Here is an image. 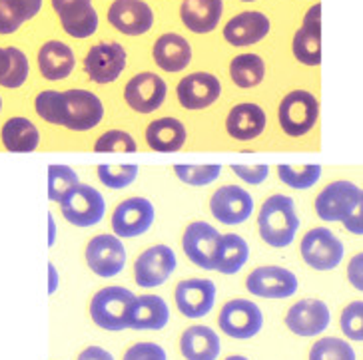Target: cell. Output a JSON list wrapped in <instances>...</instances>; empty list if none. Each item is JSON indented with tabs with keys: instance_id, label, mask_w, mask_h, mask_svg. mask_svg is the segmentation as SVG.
Wrapping results in <instances>:
<instances>
[{
	"instance_id": "cell-1",
	"label": "cell",
	"mask_w": 363,
	"mask_h": 360,
	"mask_svg": "<svg viewBox=\"0 0 363 360\" xmlns=\"http://www.w3.org/2000/svg\"><path fill=\"white\" fill-rule=\"evenodd\" d=\"M298 229V209L291 197L276 193L262 203L257 213V233L264 243L274 249H286L294 243Z\"/></svg>"
},
{
	"instance_id": "cell-2",
	"label": "cell",
	"mask_w": 363,
	"mask_h": 360,
	"mask_svg": "<svg viewBox=\"0 0 363 360\" xmlns=\"http://www.w3.org/2000/svg\"><path fill=\"white\" fill-rule=\"evenodd\" d=\"M102 120H104V104L94 92L82 88L60 92L58 126L82 134L100 126Z\"/></svg>"
},
{
	"instance_id": "cell-3",
	"label": "cell",
	"mask_w": 363,
	"mask_h": 360,
	"mask_svg": "<svg viewBox=\"0 0 363 360\" xmlns=\"http://www.w3.org/2000/svg\"><path fill=\"white\" fill-rule=\"evenodd\" d=\"M136 295L126 286H104L90 301V318L100 329L118 332L130 329Z\"/></svg>"
},
{
	"instance_id": "cell-4",
	"label": "cell",
	"mask_w": 363,
	"mask_h": 360,
	"mask_svg": "<svg viewBox=\"0 0 363 360\" xmlns=\"http://www.w3.org/2000/svg\"><path fill=\"white\" fill-rule=\"evenodd\" d=\"M320 102L308 90H291L281 98L278 108V122L288 138H303L318 124Z\"/></svg>"
},
{
	"instance_id": "cell-5",
	"label": "cell",
	"mask_w": 363,
	"mask_h": 360,
	"mask_svg": "<svg viewBox=\"0 0 363 360\" xmlns=\"http://www.w3.org/2000/svg\"><path fill=\"white\" fill-rule=\"evenodd\" d=\"M60 211L70 225L86 229V227H94L104 219L106 202L96 187L78 183L60 202Z\"/></svg>"
},
{
	"instance_id": "cell-6",
	"label": "cell",
	"mask_w": 363,
	"mask_h": 360,
	"mask_svg": "<svg viewBox=\"0 0 363 360\" xmlns=\"http://www.w3.org/2000/svg\"><path fill=\"white\" fill-rule=\"evenodd\" d=\"M86 265L96 277L112 279L120 275L126 267V247L118 235L100 233L92 237L86 245Z\"/></svg>"
},
{
	"instance_id": "cell-7",
	"label": "cell",
	"mask_w": 363,
	"mask_h": 360,
	"mask_svg": "<svg viewBox=\"0 0 363 360\" xmlns=\"http://www.w3.org/2000/svg\"><path fill=\"white\" fill-rule=\"evenodd\" d=\"M218 325L224 335L235 340L254 339L264 327V313L254 301L247 298H232L228 301L220 315Z\"/></svg>"
},
{
	"instance_id": "cell-8",
	"label": "cell",
	"mask_w": 363,
	"mask_h": 360,
	"mask_svg": "<svg viewBox=\"0 0 363 360\" xmlns=\"http://www.w3.org/2000/svg\"><path fill=\"white\" fill-rule=\"evenodd\" d=\"M299 253L306 265L315 271H331L340 267L345 255L343 243L328 227H315L301 237Z\"/></svg>"
},
{
	"instance_id": "cell-9",
	"label": "cell",
	"mask_w": 363,
	"mask_h": 360,
	"mask_svg": "<svg viewBox=\"0 0 363 360\" xmlns=\"http://www.w3.org/2000/svg\"><path fill=\"white\" fill-rule=\"evenodd\" d=\"M178 267V257L168 245H152L138 255L134 263V281L142 289L164 285Z\"/></svg>"
},
{
	"instance_id": "cell-10",
	"label": "cell",
	"mask_w": 363,
	"mask_h": 360,
	"mask_svg": "<svg viewBox=\"0 0 363 360\" xmlns=\"http://www.w3.org/2000/svg\"><path fill=\"white\" fill-rule=\"evenodd\" d=\"M156 221V207L146 197H128L116 205L112 213V231L120 239H134L148 233Z\"/></svg>"
},
{
	"instance_id": "cell-11",
	"label": "cell",
	"mask_w": 363,
	"mask_h": 360,
	"mask_svg": "<svg viewBox=\"0 0 363 360\" xmlns=\"http://www.w3.org/2000/svg\"><path fill=\"white\" fill-rule=\"evenodd\" d=\"M126 50L120 42L94 44L84 58V72L94 84H112L126 68Z\"/></svg>"
},
{
	"instance_id": "cell-12",
	"label": "cell",
	"mask_w": 363,
	"mask_h": 360,
	"mask_svg": "<svg viewBox=\"0 0 363 360\" xmlns=\"http://www.w3.org/2000/svg\"><path fill=\"white\" fill-rule=\"evenodd\" d=\"M256 209L254 197L240 185H222L210 197V213L222 225H242Z\"/></svg>"
},
{
	"instance_id": "cell-13",
	"label": "cell",
	"mask_w": 363,
	"mask_h": 360,
	"mask_svg": "<svg viewBox=\"0 0 363 360\" xmlns=\"http://www.w3.org/2000/svg\"><path fill=\"white\" fill-rule=\"evenodd\" d=\"M168 95V86L154 72H140L124 86V102L136 114L158 112Z\"/></svg>"
},
{
	"instance_id": "cell-14",
	"label": "cell",
	"mask_w": 363,
	"mask_h": 360,
	"mask_svg": "<svg viewBox=\"0 0 363 360\" xmlns=\"http://www.w3.org/2000/svg\"><path fill=\"white\" fill-rule=\"evenodd\" d=\"M298 277L278 265L257 267L246 279L247 293L262 298H289L298 293Z\"/></svg>"
},
{
	"instance_id": "cell-15",
	"label": "cell",
	"mask_w": 363,
	"mask_h": 360,
	"mask_svg": "<svg viewBox=\"0 0 363 360\" xmlns=\"http://www.w3.org/2000/svg\"><path fill=\"white\" fill-rule=\"evenodd\" d=\"M222 233L208 221H192L182 235V247L188 261L203 271H214L216 249L220 245Z\"/></svg>"
},
{
	"instance_id": "cell-16",
	"label": "cell",
	"mask_w": 363,
	"mask_h": 360,
	"mask_svg": "<svg viewBox=\"0 0 363 360\" xmlns=\"http://www.w3.org/2000/svg\"><path fill=\"white\" fill-rule=\"evenodd\" d=\"M178 104L188 112H200L214 106L222 95L220 78L210 72H192L184 76L176 86Z\"/></svg>"
},
{
	"instance_id": "cell-17",
	"label": "cell",
	"mask_w": 363,
	"mask_h": 360,
	"mask_svg": "<svg viewBox=\"0 0 363 360\" xmlns=\"http://www.w3.org/2000/svg\"><path fill=\"white\" fill-rule=\"evenodd\" d=\"M359 187L347 180L331 181L315 197V213L321 221H343L359 199Z\"/></svg>"
},
{
	"instance_id": "cell-18",
	"label": "cell",
	"mask_w": 363,
	"mask_h": 360,
	"mask_svg": "<svg viewBox=\"0 0 363 360\" xmlns=\"http://www.w3.org/2000/svg\"><path fill=\"white\" fill-rule=\"evenodd\" d=\"M216 295L218 289L210 279H184L174 291L176 307L186 318H202L210 315L216 305Z\"/></svg>"
},
{
	"instance_id": "cell-19",
	"label": "cell",
	"mask_w": 363,
	"mask_h": 360,
	"mask_svg": "<svg viewBox=\"0 0 363 360\" xmlns=\"http://www.w3.org/2000/svg\"><path fill=\"white\" fill-rule=\"evenodd\" d=\"M331 313L320 298H301L286 313V327L298 337H318L330 327Z\"/></svg>"
},
{
	"instance_id": "cell-20",
	"label": "cell",
	"mask_w": 363,
	"mask_h": 360,
	"mask_svg": "<svg viewBox=\"0 0 363 360\" xmlns=\"http://www.w3.org/2000/svg\"><path fill=\"white\" fill-rule=\"evenodd\" d=\"M108 22L126 36H142L154 26V11L144 0H114L108 8Z\"/></svg>"
},
{
	"instance_id": "cell-21",
	"label": "cell",
	"mask_w": 363,
	"mask_h": 360,
	"mask_svg": "<svg viewBox=\"0 0 363 360\" xmlns=\"http://www.w3.org/2000/svg\"><path fill=\"white\" fill-rule=\"evenodd\" d=\"M52 8L72 38H90L98 30V12L92 0H52Z\"/></svg>"
},
{
	"instance_id": "cell-22",
	"label": "cell",
	"mask_w": 363,
	"mask_h": 360,
	"mask_svg": "<svg viewBox=\"0 0 363 360\" xmlns=\"http://www.w3.org/2000/svg\"><path fill=\"white\" fill-rule=\"evenodd\" d=\"M267 127V114L254 102L235 104L225 116V134L235 141H254L262 138Z\"/></svg>"
},
{
	"instance_id": "cell-23",
	"label": "cell",
	"mask_w": 363,
	"mask_h": 360,
	"mask_svg": "<svg viewBox=\"0 0 363 360\" xmlns=\"http://www.w3.org/2000/svg\"><path fill=\"white\" fill-rule=\"evenodd\" d=\"M291 52L296 60L303 66H320L321 64V4H313L306 12L303 22L294 34Z\"/></svg>"
},
{
	"instance_id": "cell-24",
	"label": "cell",
	"mask_w": 363,
	"mask_h": 360,
	"mask_svg": "<svg viewBox=\"0 0 363 360\" xmlns=\"http://www.w3.org/2000/svg\"><path fill=\"white\" fill-rule=\"evenodd\" d=\"M272 22L264 12L246 11L235 14L234 18L225 22L224 26V38L225 42L232 46H252V44L262 42L269 34Z\"/></svg>"
},
{
	"instance_id": "cell-25",
	"label": "cell",
	"mask_w": 363,
	"mask_h": 360,
	"mask_svg": "<svg viewBox=\"0 0 363 360\" xmlns=\"http://www.w3.org/2000/svg\"><path fill=\"white\" fill-rule=\"evenodd\" d=\"M144 138L150 149L160 151V153H170V151H180L186 146L188 129L178 117H156L146 126Z\"/></svg>"
},
{
	"instance_id": "cell-26",
	"label": "cell",
	"mask_w": 363,
	"mask_h": 360,
	"mask_svg": "<svg viewBox=\"0 0 363 360\" xmlns=\"http://www.w3.org/2000/svg\"><path fill=\"white\" fill-rule=\"evenodd\" d=\"M152 56L164 72H182L192 62V46L180 34L168 32L154 42Z\"/></svg>"
},
{
	"instance_id": "cell-27",
	"label": "cell",
	"mask_w": 363,
	"mask_h": 360,
	"mask_svg": "<svg viewBox=\"0 0 363 360\" xmlns=\"http://www.w3.org/2000/svg\"><path fill=\"white\" fill-rule=\"evenodd\" d=\"M224 14V0H184L180 18L194 34H210L218 28Z\"/></svg>"
},
{
	"instance_id": "cell-28",
	"label": "cell",
	"mask_w": 363,
	"mask_h": 360,
	"mask_svg": "<svg viewBox=\"0 0 363 360\" xmlns=\"http://www.w3.org/2000/svg\"><path fill=\"white\" fill-rule=\"evenodd\" d=\"M76 66V56L68 44L60 40H48L38 50V70L40 74L50 80L58 82L72 74Z\"/></svg>"
},
{
	"instance_id": "cell-29",
	"label": "cell",
	"mask_w": 363,
	"mask_h": 360,
	"mask_svg": "<svg viewBox=\"0 0 363 360\" xmlns=\"http://www.w3.org/2000/svg\"><path fill=\"white\" fill-rule=\"evenodd\" d=\"M220 350V337L210 327L194 325L180 337V352L186 360H216Z\"/></svg>"
},
{
	"instance_id": "cell-30",
	"label": "cell",
	"mask_w": 363,
	"mask_h": 360,
	"mask_svg": "<svg viewBox=\"0 0 363 360\" xmlns=\"http://www.w3.org/2000/svg\"><path fill=\"white\" fill-rule=\"evenodd\" d=\"M168 323H170V308L164 298L158 295L136 297L132 315H130V329L162 330Z\"/></svg>"
},
{
	"instance_id": "cell-31",
	"label": "cell",
	"mask_w": 363,
	"mask_h": 360,
	"mask_svg": "<svg viewBox=\"0 0 363 360\" xmlns=\"http://www.w3.org/2000/svg\"><path fill=\"white\" fill-rule=\"evenodd\" d=\"M0 139L11 153H30L40 146V132L28 117L14 116L4 122Z\"/></svg>"
},
{
	"instance_id": "cell-32",
	"label": "cell",
	"mask_w": 363,
	"mask_h": 360,
	"mask_svg": "<svg viewBox=\"0 0 363 360\" xmlns=\"http://www.w3.org/2000/svg\"><path fill=\"white\" fill-rule=\"evenodd\" d=\"M250 261V245L238 233H222L220 245L216 249L214 271L222 275H235Z\"/></svg>"
},
{
	"instance_id": "cell-33",
	"label": "cell",
	"mask_w": 363,
	"mask_h": 360,
	"mask_svg": "<svg viewBox=\"0 0 363 360\" xmlns=\"http://www.w3.org/2000/svg\"><path fill=\"white\" fill-rule=\"evenodd\" d=\"M230 78L242 90L256 88L266 78L264 58L259 54H238L230 62Z\"/></svg>"
},
{
	"instance_id": "cell-34",
	"label": "cell",
	"mask_w": 363,
	"mask_h": 360,
	"mask_svg": "<svg viewBox=\"0 0 363 360\" xmlns=\"http://www.w3.org/2000/svg\"><path fill=\"white\" fill-rule=\"evenodd\" d=\"M174 175L190 187H206V185H212L222 175V166L220 163H202V166L200 163H176Z\"/></svg>"
},
{
	"instance_id": "cell-35",
	"label": "cell",
	"mask_w": 363,
	"mask_h": 360,
	"mask_svg": "<svg viewBox=\"0 0 363 360\" xmlns=\"http://www.w3.org/2000/svg\"><path fill=\"white\" fill-rule=\"evenodd\" d=\"M278 178L284 185L291 190H310L321 178V166L318 163H306V166H278Z\"/></svg>"
},
{
	"instance_id": "cell-36",
	"label": "cell",
	"mask_w": 363,
	"mask_h": 360,
	"mask_svg": "<svg viewBox=\"0 0 363 360\" xmlns=\"http://www.w3.org/2000/svg\"><path fill=\"white\" fill-rule=\"evenodd\" d=\"M140 168L136 163H100L96 175L108 190H126L138 180Z\"/></svg>"
},
{
	"instance_id": "cell-37",
	"label": "cell",
	"mask_w": 363,
	"mask_h": 360,
	"mask_svg": "<svg viewBox=\"0 0 363 360\" xmlns=\"http://www.w3.org/2000/svg\"><path fill=\"white\" fill-rule=\"evenodd\" d=\"M78 183H80L78 173L70 166H60V163L48 166V199L50 202L60 203L66 193Z\"/></svg>"
},
{
	"instance_id": "cell-38",
	"label": "cell",
	"mask_w": 363,
	"mask_h": 360,
	"mask_svg": "<svg viewBox=\"0 0 363 360\" xmlns=\"http://www.w3.org/2000/svg\"><path fill=\"white\" fill-rule=\"evenodd\" d=\"M310 360H355V350L347 340L325 337L315 340L310 350Z\"/></svg>"
},
{
	"instance_id": "cell-39",
	"label": "cell",
	"mask_w": 363,
	"mask_h": 360,
	"mask_svg": "<svg viewBox=\"0 0 363 360\" xmlns=\"http://www.w3.org/2000/svg\"><path fill=\"white\" fill-rule=\"evenodd\" d=\"M94 151L98 153H134L138 151V141L126 129H108L94 141Z\"/></svg>"
},
{
	"instance_id": "cell-40",
	"label": "cell",
	"mask_w": 363,
	"mask_h": 360,
	"mask_svg": "<svg viewBox=\"0 0 363 360\" xmlns=\"http://www.w3.org/2000/svg\"><path fill=\"white\" fill-rule=\"evenodd\" d=\"M342 332L350 340H363V301H353L343 308L342 318H340Z\"/></svg>"
},
{
	"instance_id": "cell-41",
	"label": "cell",
	"mask_w": 363,
	"mask_h": 360,
	"mask_svg": "<svg viewBox=\"0 0 363 360\" xmlns=\"http://www.w3.org/2000/svg\"><path fill=\"white\" fill-rule=\"evenodd\" d=\"M9 52H11L12 66H11V70H9V74L0 80V86L14 90V88H21V86L26 82L30 66H28V58H26V54L22 52L21 48H16V46H9Z\"/></svg>"
},
{
	"instance_id": "cell-42",
	"label": "cell",
	"mask_w": 363,
	"mask_h": 360,
	"mask_svg": "<svg viewBox=\"0 0 363 360\" xmlns=\"http://www.w3.org/2000/svg\"><path fill=\"white\" fill-rule=\"evenodd\" d=\"M58 106H60V92L44 90L34 98V110L46 124L58 126Z\"/></svg>"
},
{
	"instance_id": "cell-43",
	"label": "cell",
	"mask_w": 363,
	"mask_h": 360,
	"mask_svg": "<svg viewBox=\"0 0 363 360\" xmlns=\"http://www.w3.org/2000/svg\"><path fill=\"white\" fill-rule=\"evenodd\" d=\"M122 360H168L166 350L156 342H136L132 344Z\"/></svg>"
},
{
	"instance_id": "cell-44",
	"label": "cell",
	"mask_w": 363,
	"mask_h": 360,
	"mask_svg": "<svg viewBox=\"0 0 363 360\" xmlns=\"http://www.w3.org/2000/svg\"><path fill=\"white\" fill-rule=\"evenodd\" d=\"M232 171L247 185H259L269 178V166L266 163H254V166H244V163H232Z\"/></svg>"
},
{
	"instance_id": "cell-45",
	"label": "cell",
	"mask_w": 363,
	"mask_h": 360,
	"mask_svg": "<svg viewBox=\"0 0 363 360\" xmlns=\"http://www.w3.org/2000/svg\"><path fill=\"white\" fill-rule=\"evenodd\" d=\"M22 24L21 16L6 4V0H0V34H14Z\"/></svg>"
},
{
	"instance_id": "cell-46",
	"label": "cell",
	"mask_w": 363,
	"mask_h": 360,
	"mask_svg": "<svg viewBox=\"0 0 363 360\" xmlns=\"http://www.w3.org/2000/svg\"><path fill=\"white\" fill-rule=\"evenodd\" d=\"M6 4L21 16L22 22L33 21L43 8V0H6Z\"/></svg>"
},
{
	"instance_id": "cell-47",
	"label": "cell",
	"mask_w": 363,
	"mask_h": 360,
	"mask_svg": "<svg viewBox=\"0 0 363 360\" xmlns=\"http://www.w3.org/2000/svg\"><path fill=\"white\" fill-rule=\"evenodd\" d=\"M342 223L345 231H350L352 235H363V190L359 191L357 205L353 207V211Z\"/></svg>"
},
{
	"instance_id": "cell-48",
	"label": "cell",
	"mask_w": 363,
	"mask_h": 360,
	"mask_svg": "<svg viewBox=\"0 0 363 360\" xmlns=\"http://www.w3.org/2000/svg\"><path fill=\"white\" fill-rule=\"evenodd\" d=\"M347 281L353 289L363 293V253L353 255L352 261L347 263Z\"/></svg>"
},
{
	"instance_id": "cell-49",
	"label": "cell",
	"mask_w": 363,
	"mask_h": 360,
	"mask_svg": "<svg viewBox=\"0 0 363 360\" xmlns=\"http://www.w3.org/2000/svg\"><path fill=\"white\" fill-rule=\"evenodd\" d=\"M76 360H114V356L102 347H86Z\"/></svg>"
},
{
	"instance_id": "cell-50",
	"label": "cell",
	"mask_w": 363,
	"mask_h": 360,
	"mask_svg": "<svg viewBox=\"0 0 363 360\" xmlns=\"http://www.w3.org/2000/svg\"><path fill=\"white\" fill-rule=\"evenodd\" d=\"M11 66H12V58H11V52H9V48H0V80L9 74Z\"/></svg>"
},
{
	"instance_id": "cell-51",
	"label": "cell",
	"mask_w": 363,
	"mask_h": 360,
	"mask_svg": "<svg viewBox=\"0 0 363 360\" xmlns=\"http://www.w3.org/2000/svg\"><path fill=\"white\" fill-rule=\"evenodd\" d=\"M58 289V271L54 263H48V295H54Z\"/></svg>"
},
{
	"instance_id": "cell-52",
	"label": "cell",
	"mask_w": 363,
	"mask_h": 360,
	"mask_svg": "<svg viewBox=\"0 0 363 360\" xmlns=\"http://www.w3.org/2000/svg\"><path fill=\"white\" fill-rule=\"evenodd\" d=\"M56 243V221H54L52 213H48V247Z\"/></svg>"
},
{
	"instance_id": "cell-53",
	"label": "cell",
	"mask_w": 363,
	"mask_h": 360,
	"mask_svg": "<svg viewBox=\"0 0 363 360\" xmlns=\"http://www.w3.org/2000/svg\"><path fill=\"white\" fill-rule=\"evenodd\" d=\"M225 360H250L247 356H242V354H232V356H228Z\"/></svg>"
},
{
	"instance_id": "cell-54",
	"label": "cell",
	"mask_w": 363,
	"mask_h": 360,
	"mask_svg": "<svg viewBox=\"0 0 363 360\" xmlns=\"http://www.w3.org/2000/svg\"><path fill=\"white\" fill-rule=\"evenodd\" d=\"M0 112H2V98H0Z\"/></svg>"
},
{
	"instance_id": "cell-55",
	"label": "cell",
	"mask_w": 363,
	"mask_h": 360,
	"mask_svg": "<svg viewBox=\"0 0 363 360\" xmlns=\"http://www.w3.org/2000/svg\"><path fill=\"white\" fill-rule=\"evenodd\" d=\"M242 2H254V0H242Z\"/></svg>"
}]
</instances>
